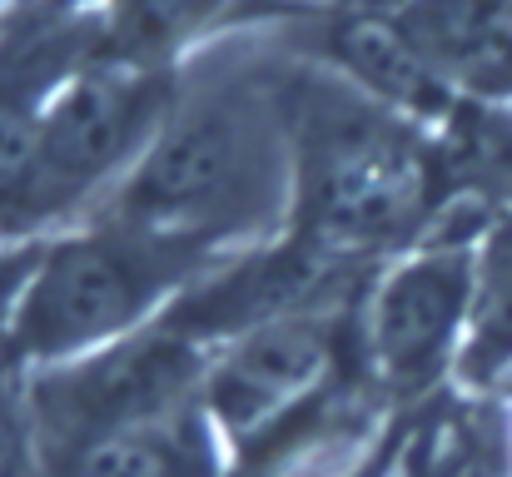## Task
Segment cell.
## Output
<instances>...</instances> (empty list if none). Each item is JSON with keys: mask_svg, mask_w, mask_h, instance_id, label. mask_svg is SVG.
I'll use <instances>...</instances> for the list:
<instances>
[{"mask_svg": "<svg viewBox=\"0 0 512 477\" xmlns=\"http://www.w3.org/2000/svg\"><path fill=\"white\" fill-rule=\"evenodd\" d=\"M334 368V333L314 314L269 323L234 343L209 378V408L229 433H259L299 398H309Z\"/></svg>", "mask_w": 512, "mask_h": 477, "instance_id": "7", "label": "cell"}, {"mask_svg": "<svg viewBox=\"0 0 512 477\" xmlns=\"http://www.w3.org/2000/svg\"><path fill=\"white\" fill-rule=\"evenodd\" d=\"M398 25L443 85L512 95V0H408Z\"/></svg>", "mask_w": 512, "mask_h": 477, "instance_id": "9", "label": "cell"}, {"mask_svg": "<svg viewBox=\"0 0 512 477\" xmlns=\"http://www.w3.org/2000/svg\"><path fill=\"white\" fill-rule=\"evenodd\" d=\"M20 294H25V259L20 254H0V323H10Z\"/></svg>", "mask_w": 512, "mask_h": 477, "instance_id": "15", "label": "cell"}, {"mask_svg": "<svg viewBox=\"0 0 512 477\" xmlns=\"http://www.w3.org/2000/svg\"><path fill=\"white\" fill-rule=\"evenodd\" d=\"M329 254H319L309 239H294L284 249H264L249 264L219 274L214 284H204L199 294H189L174 318H165L174 333L194 338L199 348L209 338H249L269 323L304 314L309 294L319 289V279L329 274Z\"/></svg>", "mask_w": 512, "mask_h": 477, "instance_id": "8", "label": "cell"}, {"mask_svg": "<svg viewBox=\"0 0 512 477\" xmlns=\"http://www.w3.org/2000/svg\"><path fill=\"white\" fill-rule=\"evenodd\" d=\"M279 174L284 140L264 95L214 90L174 110L145 150L125 189V224L204 254L209 239L249 229L274 204Z\"/></svg>", "mask_w": 512, "mask_h": 477, "instance_id": "1", "label": "cell"}, {"mask_svg": "<svg viewBox=\"0 0 512 477\" xmlns=\"http://www.w3.org/2000/svg\"><path fill=\"white\" fill-rule=\"evenodd\" d=\"M40 80L50 75L20 70L0 80V214H15L25 204L40 169V135H45Z\"/></svg>", "mask_w": 512, "mask_h": 477, "instance_id": "12", "label": "cell"}, {"mask_svg": "<svg viewBox=\"0 0 512 477\" xmlns=\"http://www.w3.org/2000/svg\"><path fill=\"white\" fill-rule=\"evenodd\" d=\"M199 343L170 323L130 333L110 348L60 363L35 383V423L50 453H75L85 443L145 428L184 413L189 388L199 383Z\"/></svg>", "mask_w": 512, "mask_h": 477, "instance_id": "4", "label": "cell"}, {"mask_svg": "<svg viewBox=\"0 0 512 477\" xmlns=\"http://www.w3.org/2000/svg\"><path fill=\"white\" fill-rule=\"evenodd\" d=\"M299 115V239L329 259L403 239L428 204L408 135L343 95H314Z\"/></svg>", "mask_w": 512, "mask_h": 477, "instance_id": "3", "label": "cell"}, {"mask_svg": "<svg viewBox=\"0 0 512 477\" xmlns=\"http://www.w3.org/2000/svg\"><path fill=\"white\" fill-rule=\"evenodd\" d=\"M478 299L473 249H428L388 274L373 304V358L393 383H423L443 368Z\"/></svg>", "mask_w": 512, "mask_h": 477, "instance_id": "6", "label": "cell"}, {"mask_svg": "<svg viewBox=\"0 0 512 477\" xmlns=\"http://www.w3.org/2000/svg\"><path fill=\"white\" fill-rule=\"evenodd\" d=\"M160 105H165V80L135 55L75 75L45 110L40 169L20 209L50 214L65 199L100 184L115 164H125L145 145V135L160 120Z\"/></svg>", "mask_w": 512, "mask_h": 477, "instance_id": "5", "label": "cell"}, {"mask_svg": "<svg viewBox=\"0 0 512 477\" xmlns=\"http://www.w3.org/2000/svg\"><path fill=\"white\" fill-rule=\"evenodd\" d=\"M15 448H20V403L10 388V358H0V477H5V463L15 458Z\"/></svg>", "mask_w": 512, "mask_h": 477, "instance_id": "14", "label": "cell"}, {"mask_svg": "<svg viewBox=\"0 0 512 477\" xmlns=\"http://www.w3.org/2000/svg\"><path fill=\"white\" fill-rule=\"evenodd\" d=\"M209 438L199 433L194 418L174 413L160 423L85 443L75 453H60L50 477H209Z\"/></svg>", "mask_w": 512, "mask_h": 477, "instance_id": "10", "label": "cell"}, {"mask_svg": "<svg viewBox=\"0 0 512 477\" xmlns=\"http://www.w3.org/2000/svg\"><path fill=\"white\" fill-rule=\"evenodd\" d=\"M508 164H512V145H508Z\"/></svg>", "mask_w": 512, "mask_h": 477, "instance_id": "16", "label": "cell"}, {"mask_svg": "<svg viewBox=\"0 0 512 477\" xmlns=\"http://www.w3.org/2000/svg\"><path fill=\"white\" fill-rule=\"evenodd\" d=\"M334 55L363 90L388 105L433 115L448 100V85L433 75V65L398 20H348L334 30Z\"/></svg>", "mask_w": 512, "mask_h": 477, "instance_id": "11", "label": "cell"}, {"mask_svg": "<svg viewBox=\"0 0 512 477\" xmlns=\"http://www.w3.org/2000/svg\"><path fill=\"white\" fill-rule=\"evenodd\" d=\"M512 363V229L493 234L478 274V299H473V343H468V368L498 373Z\"/></svg>", "mask_w": 512, "mask_h": 477, "instance_id": "13", "label": "cell"}, {"mask_svg": "<svg viewBox=\"0 0 512 477\" xmlns=\"http://www.w3.org/2000/svg\"><path fill=\"white\" fill-rule=\"evenodd\" d=\"M194 264V249L135 229L125 219L115 229L60 239L25 279V294L5 323V358L70 363L95 348H110L174 284H184Z\"/></svg>", "mask_w": 512, "mask_h": 477, "instance_id": "2", "label": "cell"}]
</instances>
